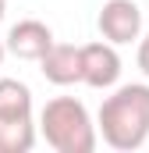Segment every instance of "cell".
Segmentation results:
<instances>
[{
  "instance_id": "cell-1",
  "label": "cell",
  "mask_w": 149,
  "mask_h": 153,
  "mask_svg": "<svg viewBox=\"0 0 149 153\" xmlns=\"http://www.w3.org/2000/svg\"><path fill=\"white\" fill-rule=\"evenodd\" d=\"M96 135L117 153H131L149 139V85L124 82L100 103Z\"/></svg>"
},
{
  "instance_id": "cell-2",
  "label": "cell",
  "mask_w": 149,
  "mask_h": 153,
  "mask_svg": "<svg viewBox=\"0 0 149 153\" xmlns=\"http://www.w3.org/2000/svg\"><path fill=\"white\" fill-rule=\"evenodd\" d=\"M39 135L46 139V146L57 153H92L100 135L96 125L89 117V107L74 96H53L46 100V107L39 111Z\"/></svg>"
},
{
  "instance_id": "cell-3",
  "label": "cell",
  "mask_w": 149,
  "mask_h": 153,
  "mask_svg": "<svg viewBox=\"0 0 149 153\" xmlns=\"http://www.w3.org/2000/svg\"><path fill=\"white\" fill-rule=\"evenodd\" d=\"M96 29L114 46L135 43L142 36V11H139L135 0H107L100 7V14H96Z\"/></svg>"
},
{
  "instance_id": "cell-4",
  "label": "cell",
  "mask_w": 149,
  "mask_h": 153,
  "mask_svg": "<svg viewBox=\"0 0 149 153\" xmlns=\"http://www.w3.org/2000/svg\"><path fill=\"white\" fill-rule=\"evenodd\" d=\"M82 53V82L89 89H114L121 78V53L117 46L100 39V43H85L78 46Z\"/></svg>"
},
{
  "instance_id": "cell-5",
  "label": "cell",
  "mask_w": 149,
  "mask_h": 153,
  "mask_svg": "<svg viewBox=\"0 0 149 153\" xmlns=\"http://www.w3.org/2000/svg\"><path fill=\"white\" fill-rule=\"evenodd\" d=\"M4 46H7V53H14V57H21V61H39V57L53 46V32H50L46 22H39V18H25V22L11 25Z\"/></svg>"
},
{
  "instance_id": "cell-6",
  "label": "cell",
  "mask_w": 149,
  "mask_h": 153,
  "mask_svg": "<svg viewBox=\"0 0 149 153\" xmlns=\"http://www.w3.org/2000/svg\"><path fill=\"white\" fill-rule=\"evenodd\" d=\"M39 71L53 85H74V82H82V53H78V46L53 39V46L39 57Z\"/></svg>"
},
{
  "instance_id": "cell-7",
  "label": "cell",
  "mask_w": 149,
  "mask_h": 153,
  "mask_svg": "<svg viewBox=\"0 0 149 153\" xmlns=\"http://www.w3.org/2000/svg\"><path fill=\"white\" fill-rule=\"evenodd\" d=\"M36 146V121L29 117H0V153H29Z\"/></svg>"
},
{
  "instance_id": "cell-8",
  "label": "cell",
  "mask_w": 149,
  "mask_h": 153,
  "mask_svg": "<svg viewBox=\"0 0 149 153\" xmlns=\"http://www.w3.org/2000/svg\"><path fill=\"white\" fill-rule=\"evenodd\" d=\"M32 89L18 78H0V117H29Z\"/></svg>"
},
{
  "instance_id": "cell-9",
  "label": "cell",
  "mask_w": 149,
  "mask_h": 153,
  "mask_svg": "<svg viewBox=\"0 0 149 153\" xmlns=\"http://www.w3.org/2000/svg\"><path fill=\"white\" fill-rule=\"evenodd\" d=\"M139 68L149 78V36H139Z\"/></svg>"
},
{
  "instance_id": "cell-10",
  "label": "cell",
  "mask_w": 149,
  "mask_h": 153,
  "mask_svg": "<svg viewBox=\"0 0 149 153\" xmlns=\"http://www.w3.org/2000/svg\"><path fill=\"white\" fill-rule=\"evenodd\" d=\"M4 11H7V0H0V22H4Z\"/></svg>"
},
{
  "instance_id": "cell-11",
  "label": "cell",
  "mask_w": 149,
  "mask_h": 153,
  "mask_svg": "<svg viewBox=\"0 0 149 153\" xmlns=\"http://www.w3.org/2000/svg\"><path fill=\"white\" fill-rule=\"evenodd\" d=\"M4 53H7V46H4V39H0V64H4Z\"/></svg>"
}]
</instances>
